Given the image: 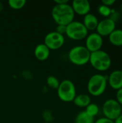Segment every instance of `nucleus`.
Wrapping results in <instances>:
<instances>
[{"mask_svg":"<svg viewBox=\"0 0 122 123\" xmlns=\"http://www.w3.org/2000/svg\"><path fill=\"white\" fill-rule=\"evenodd\" d=\"M51 15L58 25L64 26H67L74 21L75 17V13L69 3L65 4H55L52 9Z\"/></svg>","mask_w":122,"mask_h":123,"instance_id":"nucleus-1","label":"nucleus"},{"mask_svg":"<svg viewBox=\"0 0 122 123\" xmlns=\"http://www.w3.org/2000/svg\"><path fill=\"white\" fill-rule=\"evenodd\" d=\"M89 63L91 66L96 71L104 72L111 68L112 61L111 56L107 52L100 50L91 53Z\"/></svg>","mask_w":122,"mask_h":123,"instance_id":"nucleus-2","label":"nucleus"},{"mask_svg":"<svg viewBox=\"0 0 122 123\" xmlns=\"http://www.w3.org/2000/svg\"><path fill=\"white\" fill-rule=\"evenodd\" d=\"M107 85V76L101 74H96L92 75L88 79L87 89L90 95L100 97L106 92Z\"/></svg>","mask_w":122,"mask_h":123,"instance_id":"nucleus-3","label":"nucleus"},{"mask_svg":"<svg viewBox=\"0 0 122 123\" xmlns=\"http://www.w3.org/2000/svg\"><path fill=\"white\" fill-rule=\"evenodd\" d=\"M90 55L91 52L85 45H76L70 50L68 59L73 65L82 66L89 63Z\"/></svg>","mask_w":122,"mask_h":123,"instance_id":"nucleus-4","label":"nucleus"},{"mask_svg":"<svg viewBox=\"0 0 122 123\" xmlns=\"http://www.w3.org/2000/svg\"><path fill=\"white\" fill-rule=\"evenodd\" d=\"M57 93L59 99L64 102H73L77 95L76 86L74 83L69 79H65L60 81L57 89Z\"/></svg>","mask_w":122,"mask_h":123,"instance_id":"nucleus-5","label":"nucleus"},{"mask_svg":"<svg viewBox=\"0 0 122 123\" xmlns=\"http://www.w3.org/2000/svg\"><path fill=\"white\" fill-rule=\"evenodd\" d=\"M65 35L71 40H82L86 39L88 35V31L83 22L74 20L66 26Z\"/></svg>","mask_w":122,"mask_h":123,"instance_id":"nucleus-6","label":"nucleus"},{"mask_svg":"<svg viewBox=\"0 0 122 123\" xmlns=\"http://www.w3.org/2000/svg\"><path fill=\"white\" fill-rule=\"evenodd\" d=\"M102 112L104 117L114 121L122 114V107L115 99H109L102 105Z\"/></svg>","mask_w":122,"mask_h":123,"instance_id":"nucleus-7","label":"nucleus"},{"mask_svg":"<svg viewBox=\"0 0 122 123\" xmlns=\"http://www.w3.org/2000/svg\"><path fill=\"white\" fill-rule=\"evenodd\" d=\"M43 43L50 50H55L63 46L65 43V37L56 31H52L45 35Z\"/></svg>","mask_w":122,"mask_h":123,"instance_id":"nucleus-8","label":"nucleus"},{"mask_svg":"<svg viewBox=\"0 0 122 123\" xmlns=\"http://www.w3.org/2000/svg\"><path fill=\"white\" fill-rule=\"evenodd\" d=\"M85 40V47L91 53L101 50L104 44V40L103 37L96 32L88 34Z\"/></svg>","mask_w":122,"mask_h":123,"instance_id":"nucleus-9","label":"nucleus"},{"mask_svg":"<svg viewBox=\"0 0 122 123\" xmlns=\"http://www.w3.org/2000/svg\"><path fill=\"white\" fill-rule=\"evenodd\" d=\"M116 29V23L110 18H104L99 22L96 32L102 37H109V35Z\"/></svg>","mask_w":122,"mask_h":123,"instance_id":"nucleus-10","label":"nucleus"},{"mask_svg":"<svg viewBox=\"0 0 122 123\" xmlns=\"http://www.w3.org/2000/svg\"><path fill=\"white\" fill-rule=\"evenodd\" d=\"M72 9L76 14L81 16H85L90 13L91 6L88 0H73L71 3Z\"/></svg>","mask_w":122,"mask_h":123,"instance_id":"nucleus-11","label":"nucleus"},{"mask_svg":"<svg viewBox=\"0 0 122 123\" xmlns=\"http://www.w3.org/2000/svg\"><path fill=\"white\" fill-rule=\"evenodd\" d=\"M108 85L113 89L117 91L122 88V71L114 70L107 76Z\"/></svg>","mask_w":122,"mask_h":123,"instance_id":"nucleus-12","label":"nucleus"},{"mask_svg":"<svg viewBox=\"0 0 122 123\" xmlns=\"http://www.w3.org/2000/svg\"><path fill=\"white\" fill-rule=\"evenodd\" d=\"M50 54V50L44 43H40L37 45L34 50V55L35 58L40 61H46L49 58Z\"/></svg>","mask_w":122,"mask_h":123,"instance_id":"nucleus-13","label":"nucleus"},{"mask_svg":"<svg viewBox=\"0 0 122 123\" xmlns=\"http://www.w3.org/2000/svg\"><path fill=\"white\" fill-rule=\"evenodd\" d=\"M99 22V21L95 14L88 13V14L84 16L83 24L88 30V31H94L97 28Z\"/></svg>","mask_w":122,"mask_h":123,"instance_id":"nucleus-14","label":"nucleus"},{"mask_svg":"<svg viewBox=\"0 0 122 123\" xmlns=\"http://www.w3.org/2000/svg\"><path fill=\"white\" fill-rule=\"evenodd\" d=\"M73 102L78 107L86 108L91 103V97L87 94H80L76 96Z\"/></svg>","mask_w":122,"mask_h":123,"instance_id":"nucleus-15","label":"nucleus"},{"mask_svg":"<svg viewBox=\"0 0 122 123\" xmlns=\"http://www.w3.org/2000/svg\"><path fill=\"white\" fill-rule=\"evenodd\" d=\"M109 40L110 43L114 46H122V29L114 30L109 35Z\"/></svg>","mask_w":122,"mask_h":123,"instance_id":"nucleus-16","label":"nucleus"},{"mask_svg":"<svg viewBox=\"0 0 122 123\" xmlns=\"http://www.w3.org/2000/svg\"><path fill=\"white\" fill-rule=\"evenodd\" d=\"M95 119L91 116L88 115L86 111L79 112L75 119V123H94Z\"/></svg>","mask_w":122,"mask_h":123,"instance_id":"nucleus-17","label":"nucleus"},{"mask_svg":"<svg viewBox=\"0 0 122 123\" xmlns=\"http://www.w3.org/2000/svg\"><path fill=\"white\" fill-rule=\"evenodd\" d=\"M99 110H100V109H99V107L98 106V105H96V103L91 102L89 105H88L86 107L85 111L88 115L95 118V117L97 116L98 114L99 113Z\"/></svg>","mask_w":122,"mask_h":123,"instance_id":"nucleus-18","label":"nucleus"},{"mask_svg":"<svg viewBox=\"0 0 122 123\" xmlns=\"http://www.w3.org/2000/svg\"><path fill=\"white\" fill-rule=\"evenodd\" d=\"M27 4L26 0H9L8 4L10 8L13 9H20L23 8Z\"/></svg>","mask_w":122,"mask_h":123,"instance_id":"nucleus-19","label":"nucleus"},{"mask_svg":"<svg viewBox=\"0 0 122 123\" xmlns=\"http://www.w3.org/2000/svg\"><path fill=\"white\" fill-rule=\"evenodd\" d=\"M112 9L111 7H109L107 6H105L102 4H101L98 7V12L100 15L105 18H109L112 12Z\"/></svg>","mask_w":122,"mask_h":123,"instance_id":"nucleus-20","label":"nucleus"},{"mask_svg":"<svg viewBox=\"0 0 122 123\" xmlns=\"http://www.w3.org/2000/svg\"><path fill=\"white\" fill-rule=\"evenodd\" d=\"M46 82H47V86L50 88L53 89H58V88L60 85V83L59 79L54 76H49L47 78Z\"/></svg>","mask_w":122,"mask_h":123,"instance_id":"nucleus-21","label":"nucleus"},{"mask_svg":"<svg viewBox=\"0 0 122 123\" xmlns=\"http://www.w3.org/2000/svg\"><path fill=\"white\" fill-rule=\"evenodd\" d=\"M109 18L111 19L113 21H114L116 23V22L120 19V14L119 13V12L113 9L112 10V12H111V16Z\"/></svg>","mask_w":122,"mask_h":123,"instance_id":"nucleus-22","label":"nucleus"},{"mask_svg":"<svg viewBox=\"0 0 122 123\" xmlns=\"http://www.w3.org/2000/svg\"><path fill=\"white\" fill-rule=\"evenodd\" d=\"M118 103L122 107V88L117 90L116 93V99H115Z\"/></svg>","mask_w":122,"mask_h":123,"instance_id":"nucleus-23","label":"nucleus"},{"mask_svg":"<svg viewBox=\"0 0 122 123\" xmlns=\"http://www.w3.org/2000/svg\"><path fill=\"white\" fill-rule=\"evenodd\" d=\"M94 123H114V121H113L110 119H108L105 117H102L97 119L94 122Z\"/></svg>","mask_w":122,"mask_h":123,"instance_id":"nucleus-24","label":"nucleus"},{"mask_svg":"<svg viewBox=\"0 0 122 123\" xmlns=\"http://www.w3.org/2000/svg\"><path fill=\"white\" fill-rule=\"evenodd\" d=\"M57 32H58L60 35H64V34L65 35V32H66V26L64 25H58L56 27V30Z\"/></svg>","mask_w":122,"mask_h":123,"instance_id":"nucleus-25","label":"nucleus"},{"mask_svg":"<svg viewBox=\"0 0 122 123\" xmlns=\"http://www.w3.org/2000/svg\"><path fill=\"white\" fill-rule=\"evenodd\" d=\"M115 3H116V0H103L101 1V4H104L105 6H107L109 7H111Z\"/></svg>","mask_w":122,"mask_h":123,"instance_id":"nucleus-26","label":"nucleus"},{"mask_svg":"<svg viewBox=\"0 0 122 123\" xmlns=\"http://www.w3.org/2000/svg\"><path fill=\"white\" fill-rule=\"evenodd\" d=\"M55 4H65L69 3L68 0H55Z\"/></svg>","mask_w":122,"mask_h":123,"instance_id":"nucleus-27","label":"nucleus"},{"mask_svg":"<svg viewBox=\"0 0 122 123\" xmlns=\"http://www.w3.org/2000/svg\"><path fill=\"white\" fill-rule=\"evenodd\" d=\"M114 123H122V114L116 120H114Z\"/></svg>","mask_w":122,"mask_h":123,"instance_id":"nucleus-28","label":"nucleus"},{"mask_svg":"<svg viewBox=\"0 0 122 123\" xmlns=\"http://www.w3.org/2000/svg\"><path fill=\"white\" fill-rule=\"evenodd\" d=\"M121 11L122 12V5H121Z\"/></svg>","mask_w":122,"mask_h":123,"instance_id":"nucleus-29","label":"nucleus"},{"mask_svg":"<svg viewBox=\"0 0 122 123\" xmlns=\"http://www.w3.org/2000/svg\"><path fill=\"white\" fill-rule=\"evenodd\" d=\"M121 71H122V68H121Z\"/></svg>","mask_w":122,"mask_h":123,"instance_id":"nucleus-30","label":"nucleus"}]
</instances>
